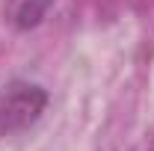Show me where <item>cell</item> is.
I'll list each match as a JSON object with an SVG mask.
<instances>
[{"mask_svg": "<svg viewBox=\"0 0 154 151\" xmlns=\"http://www.w3.org/2000/svg\"><path fill=\"white\" fill-rule=\"evenodd\" d=\"M0 104H3V113H6V119L0 122V131L21 128V125L33 122L38 116V110L45 107V92L38 86L15 83V86H9L6 92L0 95Z\"/></svg>", "mask_w": 154, "mask_h": 151, "instance_id": "1", "label": "cell"}]
</instances>
